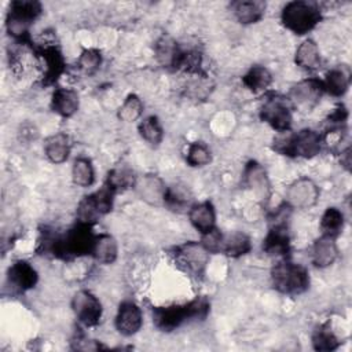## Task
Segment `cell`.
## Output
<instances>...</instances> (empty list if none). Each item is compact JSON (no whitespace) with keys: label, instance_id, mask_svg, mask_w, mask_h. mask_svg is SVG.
<instances>
[{"label":"cell","instance_id":"cell-32","mask_svg":"<svg viewBox=\"0 0 352 352\" xmlns=\"http://www.w3.org/2000/svg\"><path fill=\"white\" fill-rule=\"evenodd\" d=\"M100 212L96 208V204L92 198V194L88 195V197H84L78 206H77V219H78V223H82V224H87V226H92L94 223L98 221L99 219Z\"/></svg>","mask_w":352,"mask_h":352},{"label":"cell","instance_id":"cell-25","mask_svg":"<svg viewBox=\"0 0 352 352\" xmlns=\"http://www.w3.org/2000/svg\"><path fill=\"white\" fill-rule=\"evenodd\" d=\"M47 158L54 164H62L67 160L70 153L69 138L65 133H56L51 136L44 147Z\"/></svg>","mask_w":352,"mask_h":352},{"label":"cell","instance_id":"cell-37","mask_svg":"<svg viewBox=\"0 0 352 352\" xmlns=\"http://www.w3.org/2000/svg\"><path fill=\"white\" fill-rule=\"evenodd\" d=\"M102 62V56L100 52L98 50L94 48H88L84 50L78 58V66L80 69H82L84 72H94L99 67Z\"/></svg>","mask_w":352,"mask_h":352},{"label":"cell","instance_id":"cell-22","mask_svg":"<svg viewBox=\"0 0 352 352\" xmlns=\"http://www.w3.org/2000/svg\"><path fill=\"white\" fill-rule=\"evenodd\" d=\"M235 18L241 23H256L258 22L265 11L263 1H236L231 6Z\"/></svg>","mask_w":352,"mask_h":352},{"label":"cell","instance_id":"cell-1","mask_svg":"<svg viewBox=\"0 0 352 352\" xmlns=\"http://www.w3.org/2000/svg\"><path fill=\"white\" fill-rule=\"evenodd\" d=\"M208 311L209 304L206 302V300L197 298L186 305L155 308L153 312V320L158 329L164 331H170L188 319L205 318Z\"/></svg>","mask_w":352,"mask_h":352},{"label":"cell","instance_id":"cell-31","mask_svg":"<svg viewBox=\"0 0 352 352\" xmlns=\"http://www.w3.org/2000/svg\"><path fill=\"white\" fill-rule=\"evenodd\" d=\"M135 182H136V179L132 175V172H129L128 169L117 168L109 173L106 186H109L116 192V191H122L125 188L133 187Z\"/></svg>","mask_w":352,"mask_h":352},{"label":"cell","instance_id":"cell-33","mask_svg":"<svg viewBox=\"0 0 352 352\" xmlns=\"http://www.w3.org/2000/svg\"><path fill=\"white\" fill-rule=\"evenodd\" d=\"M143 113V103L136 95H128L118 110V118L125 122L136 121Z\"/></svg>","mask_w":352,"mask_h":352},{"label":"cell","instance_id":"cell-16","mask_svg":"<svg viewBox=\"0 0 352 352\" xmlns=\"http://www.w3.org/2000/svg\"><path fill=\"white\" fill-rule=\"evenodd\" d=\"M338 257V248L336 243V238L329 235H322L319 239L315 241L312 246V263L319 267L324 268L331 265L336 258Z\"/></svg>","mask_w":352,"mask_h":352},{"label":"cell","instance_id":"cell-27","mask_svg":"<svg viewBox=\"0 0 352 352\" xmlns=\"http://www.w3.org/2000/svg\"><path fill=\"white\" fill-rule=\"evenodd\" d=\"M40 55L45 63V77L48 80H56L63 70L60 52L55 47H44L40 50Z\"/></svg>","mask_w":352,"mask_h":352},{"label":"cell","instance_id":"cell-36","mask_svg":"<svg viewBox=\"0 0 352 352\" xmlns=\"http://www.w3.org/2000/svg\"><path fill=\"white\" fill-rule=\"evenodd\" d=\"M180 48L169 38H162L157 45V56L166 66H175Z\"/></svg>","mask_w":352,"mask_h":352},{"label":"cell","instance_id":"cell-8","mask_svg":"<svg viewBox=\"0 0 352 352\" xmlns=\"http://www.w3.org/2000/svg\"><path fill=\"white\" fill-rule=\"evenodd\" d=\"M260 117L274 129L287 132L292 125V106L287 98L268 96L260 109Z\"/></svg>","mask_w":352,"mask_h":352},{"label":"cell","instance_id":"cell-35","mask_svg":"<svg viewBox=\"0 0 352 352\" xmlns=\"http://www.w3.org/2000/svg\"><path fill=\"white\" fill-rule=\"evenodd\" d=\"M186 160H187V162H188L191 166H204V165H208V164L210 162V160H212L210 150H209V147H208L205 143H201V142L191 143V144L188 146Z\"/></svg>","mask_w":352,"mask_h":352},{"label":"cell","instance_id":"cell-17","mask_svg":"<svg viewBox=\"0 0 352 352\" xmlns=\"http://www.w3.org/2000/svg\"><path fill=\"white\" fill-rule=\"evenodd\" d=\"M264 250L274 256H283L289 250V230L285 221H275L264 239Z\"/></svg>","mask_w":352,"mask_h":352},{"label":"cell","instance_id":"cell-18","mask_svg":"<svg viewBox=\"0 0 352 352\" xmlns=\"http://www.w3.org/2000/svg\"><path fill=\"white\" fill-rule=\"evenodd\" d=\"M188 219H190L191 224L195 227V230H198L202 235L208 234L216 228L214 227V223H216L214 209H213V205L208 201L192 205L188 212Z\"/></svg>","mask_w":352,"mask_h":352},{"label":"cell","instance_id":"cell-6","mask_svg":"<svg viewBox=\"0 0 352 352\" xmlns=\"http://www.w3.org/2000/svg\"><path fill=\"white\" fill-rule=\"evenodd\" d=\"M41 14V4L34 0H15L10 6L7 15V29L15 38L28 34L29 25Z\"/></svg>","mask_w":352,"mask_h":352},{"label":"cell","instance_id":"cell-26","mask_svg":"<svg viewBox=\"0 0 352 352\" xmlns=\"http://www.w3.org/2000/svg\"><path fill=\"white\" fill-rule=\"evenodd\" d=\"M272 81V76L264 66H253L243 77L242 82L253 92L264 91Z\"/></svg>","mask_w":352,"mask_h":352},{"label":"cell","instance_id":"cell-11","mask_svg":"<svg viewBox=\"0 0 352 352\" xmlns=\"http://www.w3.org/2000/svg\"><path fill=\"white\" fill-rule=\"evenodd\" d=\"M72 308L77 319L85 326H95L102 316V305L99 300L87 290H80L72 300Z\"/></svg>","mask_w":352,"mask_h":352},{"label":"cell","instance_id":"cell-15","mask_svg":"<svg viewBox=\"0 0 352 352\" xmlns=\"http://www.w3.org/2000/svg\"><path fill=\"white\" fill-rule=\"evenodd\" d=\"M8 282L12 286V289L18 292H25L37 283V272L36 270L23 260L15 261L10 270H8Z\"/></svg>","mask_w":352,"mask_h":352},{"label":"cell","instance_id":"cell-13","mask_svg":"<svg viewBox=\"0 0 352 352\" xmlns=\"http://www.w3.org/2000/svg\"><path fill=\"white\" fill-rule=\"evenodd\" d=\"M142 323V311L135 302L125 301L120 305L116 316V329L118 333L122 336H132L139 331Z\"/></svg>","mask_w":352,"mask_h":352},{"label":"cell","instance_id":"cell-20","mask_svg":"<svg viewBox=\"0 0 352 352\" xmlns=\"http://www.w3.org/2000/svg\"><path fill=\"white\" fill-rule=\"evenodd\" d=\"M349 81H351L349 69L345 66H341L330 70L326 74V78L324 81H322V84H323V89L327 91L330 95L342 96L348 91Z\"/></svg>","mask_w":352,"mask_h":352},{"label":"cell","instance_id":"cell-28","mask_svg":"<svg viewBox=\"0 0 352 352\" xmlns=\"http://www.w3.org/2000/svg\"><path fill=\"white\" fill-rule=\"evenodd\" d=\"M344 227V214L337 208H327L320 220L322 235L336 238Z\"/></svg>","mask_w":352,"mask_h":352},{"label":"cell","instance_id":"cell-12","mask_svg":"<svg viewBox=\"0 0 352 352\" xmlns=\"http://www.w3.org/2000/svg\"><path fill=\"white\" fill-rule=\"evenodd\" d=\"M139 198L148 205L161 206L165 205L166 199V186L161 177L155 175H144L136 179L133 184Z\"/></svg>","mask_w":352,"mask_h":352},{"label":"cell","instance_id":"cell-23","mask_svg":"<svg viewBox=\"0 0 352 352\" xmlns=\"http://www.w3.org/2000/svg\"><path fill=\"white\" fill-rule=\"evenodd\" d=\"M294 60L300 67L305 70L318 69L320 66V54L316 43L309 38L304 40L296 51Z\"/></svg>","mask_w":352,"mask_h":352},{"label":"cell","instance_id":"cell-14","mask_svg":"<svg viewBox=\"0 0 352 352\" xmlns=\"http://www.w3.org/2000/svg\"><path fill=\"white\" fill-rule=\"evenodd\" d=\"M245 182L257 199L267 201L271 194L270 180L265 169L256 161H250L245 168Z\"/></svg>","mask_w":352,"mask_h":352},{"label":"cell","instance_id":"cell-34","mask_svg":"<svg viewBox=\"0 0 352 352\" xmlns=\"http://www.w3.org/2000/svg\"><path fill=\"white\" fill-rule=\"evenodd\" d=\"M312 345L316 351H333L340 342L329 327L320 326L312 336Z\"/></svg>","mask_w":352,"mask_h":352},{"label":"cell","instance_id":"cell-2","mask_svg":"<svg viewBox=\"0 0 352 352\" xmlns=\"http://www.w3.org/2000/svg\"><path fill=\"white\" fill-rule=\"evenodd\" d=\"M95 238L96 236L92 234L91 226L78 223L76 227L70 228L63 236H55L52 254L66 258L92 253Z\"/></svg>","mask_w":352,"mask_h":352},{"label":"cell","instance_id":"cell-4","mask_svg":"<svg viewBox=\"0 0 352 352\" xmlns=\"http://www.w3.org/2000/svg\"><path fill=\"white\" fill-rule=\"evenodd\" d=\"M320 21V8L312 1H290L282 10L283 25L296 34H305Z\"/></svg>","mask_w":352,"mask_h":352},{"label":"cell","instance_id":"cell-7","mask_svg":"<svg viewBox=\"0 0 352 352\" xmlns=\"http://www.w3.org/2000/svg\"><path fill=\"white\" fill-rule=\"evenodd\" d=\"M209 260L208 249L198 242H187L175 250L176 264L191 276H201Z\"/></svg>","mask_w":352,"mask_h":352},{"label":"cell","instance_id":"cell-21","mask_svg":"<svg viewBox=\"0 0 352 352\" xmlns=\"http://www.w3.org/2000/svg\"><path fill=\"white\" fill-rule=\"evenodd\" d=\"M91 254L98 263H102V264L114 263L118 254V246L116 239L107 234H102L96 236Z\"/></svg>","mask_w":352,"mask_h":352},{"label":"cell","instance_id":"cell-5","mask_svg":"<svg viewBox=\"0 0 352 352\" xmlns=\"http://www.w3.org/2000/svg\"><path fill=\"white\" fill-rule=\"evenodd\" d=\"M271 279L274 287L285 294H300L309 286L308 272L304 267L282 261L272 268Z\"/></svg>","mask_w":352,"mask_h":352},{"label":"cell","instance_id":"cell-19","mask_svg":"<svg viewBox=\"0 0 352 352\" xmlns=\"http://www.w3.org/2000/svg\"><path fill=\"white\" fill-rule=\"evenodd\" d=\"M78 95L69 88H56L52 94L51 106L62 117H70L78 110Z\"/></svg>","mask_w":352,"mask_h":352},{"label":"cell","instance_id":"cell-10","mask_svg":"<svg viewBox=\"0 0 352 352\" xmlns=\"http://www.w3.org/2000/svg\"><path fill=\"white\" fill-rule=\"evenodd\" d=\"M318 198V186L308 177H300L294 180L286 191V202L290 208L308 209L316 204Z\"/></svg>","mask_w":352,"mask_h":352},{"label":"cell","instance_id":"cell-29","mask_svg":"<svg viewBox=\"0 0 352 352\" xmlns=\"http://www.w3.org/2000/svg\"><path fill=\"white\" fill-rule=\"evenodd\" d=\"M72 177L73 182L77 186L81 187H88L94 183L95 173H94V166L88 158L80 157L74 161L73 169H72Z\"/></svg>","mask_w":352,"mask_h":352},{"label":"cell","instance_id":"cell-24","mask_svg":"<svg viewBox=\"0 0 352 352\" xmlns=\"http://www.w3.org/2000/svg\"><path fill=\"white\" fill-rule=\"evenodd\" d=\"M250 250V239L243 232H234L230 235H221L219 253H224L231 257L246 254Z\"/></svg>","mask_w":352,"mask_h":352},{"label":"cell","instance_id":"cell-30","mask_svg":"<svg viewBox=\"0 0 352 352\" xmlns=\"http://www.w3.org/2000/svg\"><path fill=\"white\" fill-rule=\"evenodd\" d=\"M140 136L150 144L157 146L162 140V128L157 117H146L138 126Z\"/></svg>","mask_w":352,"mask_h":352},{"label":"cell","instance_id":"cell-3","mask_svg":"<svg viewBox=\"0 0 352 352\" xmlns=\"http://www.w3.org/2000/svg\"><path fill=\"white\" fill-rule=\"evenodd\" d=\"M275 150L285 155L312 158L322 150L323 138L314 129H301L294 135L275 139Z\"/></svg>","mask_w":352,"mask_h":352},{"label":"cell","instance_id":"cell-9","mask_svg":"<svg viewBox=\"0 0 352 352\" xmlns=\"http://www.w3.org/2000/svg\"><path fill=\"white\" fill-rule=\"evenodd\" d=\"M324 92L323 84L319 80L308 78L297 82L292 89L287 98L292 109L296 107L301 111H309L322 98Z\"/></svg>","mask_w":352,"mask_h":352}]
</instances>
